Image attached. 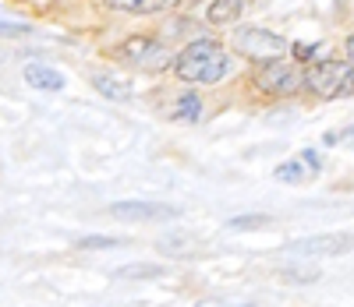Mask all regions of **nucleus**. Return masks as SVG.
Wrapping results in <instances>:
<instances>
[{
    "label": "nucleus",
    "instance_id": "nucleus-1",
    "mask_svg": "<svg viewBox=\"0 0 354 307\" xmlns=\"http://www.w3.org/2000/svg\"><path fill=\"white\" fill-rule=\"evenodd\" d=\"M174 75L177 78H185V81H202V85H216L227 78L230 71V57L220 43L213 39H195L188 43L181 53H177L174 60Z\"/></svg>",
    "mask_w": 354,
    "mask_h": 307
},
{
    "label": "nucleus",
    "instance_id": "nucleus-2",
    "mask_svg": "<svg viewBox=\"0 0 354 307\" xmlns=\"http://www.w3.org/2000/svg\"><path fill=\"white\" fill-rule=\"evenodd\" d=\"M305 85L308 92L322 99H337V96H351V64L344 60H315L308 64V75H305Z\"/></svg>",
    "mask_w": 354,
    "mask_h": 307
},
{
    "label": "nucleus",
    "instance_id": "nucleus-3",
    "mask_svg": "<svg viewBox=\"0 0 354 307\" xmlns=\"http://www.w3.org/2000/svg\"><path fill=\"white\" fill-rule=\"evenodd\" d=\"M117 57L128 60V64L145 68V71H163V68H170V60H174L170 50L160 39H153V36H131V39H124L121 46H117Z\"/></svg>",
    "mask_w": 354,
    "mask_h": 307
},
{
    "label": "nucleus",
    "instance_id": "nucleus-4",
    "mask_svg": "<svg viewBox=\"0 0 354 307\" xmlns=\"http://www.w3.org/2000/svg\"><path fill=\"white\" fill-rule=\"evenodd\" d=\"M234 50L248 60H262L266 64V60H280L287 53V43H283V36L270 32V28H241L234 36Z\"/></svg>",
    "mask_w": 354,
    "mask_h": 307
},
{
    "label": "nucleus",
    "instance_id": "nucleus-5",
    "mask_svg": "<svg viewBox=\"0 0 354 307\" xmlns=\"http://www.w3.org/2000/svg\"><path fill=\"white\" fill-rule=\"evenodd\" d=\"M255 85H259V92H270V96H294L301 78H298L290 60L280 57V60H266V64L255 71Z\"/></svg>",
    "mask_w": 354,
    "mask_h": 307
},
{
    "label": "nucleus",
    "instance_id": "nucleus-6",
    "mask_svg": "<svg viewBox=\"0 0 354 307\" xmlns=\"http://www.w3.org/2000/svg\"><path fill=\"white\" fill-rule=\"evenodd\" d=\"M110 216L121 223H156V219H177L181 208L177 205H160V201H113Z\"/></svg>",
    "mask_w": 354,
    "mask_h": 307
},
{
    "label": "nucleus",
    "instance_id": "nucleus-7",
    "mask_svg": "<svg viewBox=\"0 0 354 307\" xmlns=\"http://www.w3.org/2000/svg\"><path fill=\"white\" fill-rule=\"evenodd\" d=\"M347 244H351L347 233H319V237L290 240L287 251H294V255H340V251H347Z\"/></svg>",
    "mask_w": 354,
    "mask_h": 307
},
{
    "label": "nucleus",
    "instance_id": "nucleus-8",
    "mask_svg": "<svg viewBox=\"0 0 354 307\" xmlns=\"http://www.w3.org/2000/svg\"><path fill=\"white\" fill-rule=\"evenodd\" d=\"M93 88L106 99H117V103H128L131 99V81L124 75H113V71H96L93 75Z\"/></svg>",
    "mask_w": 354,
    "mask_h": 307
},
{
    "label": "nucleus",
    "instance_id": "nucleus-9",
    "mask_svg": "<svg viewBox=\"0 0 354 307\" xmlns=\"http://www.w3.org/2000/svg\"><path fill=\"white\" fill-rule=\"evenodd\" d=\"M25 81L39 92H61L64 88V75L46 68V64H25Z\"/></svg>",
    "mask_w": 354,
    "mask_h": 307
},
{
    "label": "nucleus",
    "instance_id": "nucleus-10",
    "mask_svg": "<svg viewBox=\"0 0 354 307\" xmlns=\"http://www.w3.org/2000/svg\"><path fill=\"white\" fill-rule=\"evenodd\" d=\"M160 255H170V258H185V255H195L198 251V240L188 237V233H177V237H163L160 244Z\"/></svg>",
    "mask_w": 354,
    "mask_h": 307
},
{
    "label": "nucleus",
    "instance_id": "nucleus-11",
    "mask_svg": "<svg viewBox=\"0 0 354 307\" xmlns=\"http://www.w3.org/2000/svg\"><path fill=\"white\" fill-rule=\"evenodd\" d=\"M113 11H128V14H153V11H163L177 0H106Z\"/></svg>",
    "mask_w": 354,
    "mask_h": 307
},
{
    "label": "nucleus",
    "instance_id": "nucleus-12",
    "mask_svg": "<svg viewBox=\"0 0 354 307\" xmlns=\"http://www.w3.org/2000/svg\"><path fill=\"white\" fill-rule=\"evenodd\" d=\"M245 11V0H213V8H209V18L213 25H227V21H238Z\"/></svg>",
    "mask_w": 354,
    "mask_h": 307
},
{
    "label": "nucleus",
    "instance_id": "nucleus-13",
    "mask_svg": "<svg viewBox=\"0 0 354 307\" xmlns=\"http://www.w3.org/2000/svg\"><path fill=\"white\" fill-rule=\"evenodd\" d=\"M198 117H202V99L195 96V92H181V99H177V106H174V120L195 124Z\"/></svg>",
    "mask_w": 354,
    "mask_h": 307
},
{
    "label": "nucleus",
    "instance_id": "nucleus-14",
    "mask_svg": "<svg viewBox=\"0 0 354 307\" xmlns=\"http://www.w3.org/2000/svg\"><path fill=\"white\" fill-rule=\"evenodd\" d=\"M113 275L117 279H156V275H163V265H124Z\"/></svg>",
    "mask_w": 354,
    "mask_h": 307
},
{
    "label": "nucleus",
    "instance_id": "nucleus-15",
    "mask_svg": "<svg viewBox=\"0 0 354 307\" xmlns=\"http://www.w3.org/2000/svg\"><path fill=\"white\" fill-rule=\"evenodd\" d=\"M273 216H262V212H255V216H234L227 226L230 230H259V226H270Z\"/></svg>",
    "mask_w": 354,
    "mask_h": 307
},
{
    "label": "nucleus",
    "instance_id": "nucleus-16",
    "mask_svg": "<svg viewBox=\"0 0 354 307\" xmlns=\"http://www.w3.org/2000/svg\"><path fill=\"white\" fill-rule=\"evenodd\" d=\"M277 180H283V184H301V180H305L301 163H280V166H277Z\"/></svg>",
    "mask_w": 354,
    "mask_h": 307
},
{
    "label": "nucleus",
    "instance_id": "nucleus-17",
    "mask_svg": "<svg viewBox=\"0 0 354 307\" xmlns=\"http://www.w3.org/2000/svg\"><path fill=\"white\" fill-rule=\"evenodd\" d=\"M124 240H117V237H82L78 240V248H88V251H96V248H121Z\"/></svg>",
    "mask_w": 354,
    "mask_h": 307
},
{
    "label": "nucleus",
    "instance_id": "nucleus-18",
    "mask_svg": "<svg viewBox=\"0 0 354 307\" xmlns=\"http://www.w3.org/2000/svg\"><path fill=\"white\" fill-rule=\"evenodd\" d=\"M195 307H255V304H238V300H220V297H205Z\"/></svg>",
    "mask_w": 354,
    "mask_h": 307
},
{
    "label": "nucleus",
    "instance_id": "nucleus-19",
    "mask_svg": "<svg viewBox=\"0 0 354 307\" xmlns=\"http://www.w3.org/2000/svg\"><path fill=\"white\" fill-rule=\"evenodd\" d=\"M301 159H305V163H308L312 170H319V166H322V163H319V152H315V148H305V152H301Z\"/></svg>",
    "mask_w": 354,
    "mask_h": 307
},
{
    "label": "nucleus",
    "instance_id": "nucleus-20",
    "mask_svg": "<svg viewBox=\"0 0 354 307\" xmlns=\"http://www.w3.org/2000/svg\"><path fill=\"white\" fill-rule=\"evenodd\" d=\"M315 53V46H305V43H298V46H294V57H301V60H308Z\"/></svg>",
    "mask_w": 354,
    "mask_h": 307
},
{
    "label": "nucleus",
    "instance_id": "nucleus-21",
    "mask_svg": "<svg viewBox=\"0 0 354 307\" xmlns=\"http://www.w3.org/2000/svg\"><path fill=\"white\" fill-rule=\"evenodd\" d=\"M0 64H4V53H0Z\"/></svg>",
    "mask_w": 354,
    "mask_h": 307
},
{
    "label": "nucleus",
    "instance_id": "nucleus-22",
    "mask_svg": "<svg viewBox=\"0 0 354 307\" xmlns=\"http://www.w3.org/2000/svg\"><path fill=\"white\" fill-rule=\"evenodd\" d=\"M337 4H340V8H344V0H337Z\"/></svg>",
    "mask_w": 354,
    "mask_h": 307
}]
</instances>
